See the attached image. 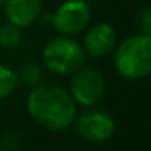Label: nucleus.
I'll return each mask as SVG.
<instances>
[{
	"label": "nucleus",
	"instance_id": "4468645a",
	"mask_svg": "<svg viewBox=\"0 0 151 151\" xmlns=\"http://www.w3.org/2000/svg\"><path fill=\"white\" fill-rule=\"evenodd\" d=\"M0 151H5V150H4V148H2V146H0Z\"/></svg>",
	"mask_w": 151,
	"mask_h": 151
},
{
	"label": "nucleus",
	"instance_id": "1a4fd4ad",
	"mask_svg": "<svg viewBox=\"0 0 151 151\" xmlns=\"http://www.w3.org/2000/svg\"><path fill=\"white\" fill-rule=\"evenodd\" d=\"M18 83V73L12 67L0 63V101L10 98L17 89Z\"/></svg>",
	"mask_w": 151,
	"mask_h": 151
},
{
	"label": "nucleus",
	"instance_id": "423d86ee",
	"mask_svg": "<svg viewBox=\"0 0 151 151\" xmlns=\"http://www.w3.org/2000/svg\"><path fill=\"white\" fill-rule=\"evenodd\" d=\"M75 132L89 143H102L107 141L115 132V120L107 111L102 109H91L85 111L83 114L76 115Z\"/></svg>",
	"mask_w": 151,
	"mask_h": 151
},
{
	"label": "nucleus",
	"instance_id": "9d476101",
	"mask_svg": "<svg viewBox=\"0 0 151 151\" xmlns=\"http://www.w3.org/2000/svg\"><path fill=\"white\" fill-rule=\"evenodd\" d=\"M21 39H23V33L18 26L12 23H5L0 26V46L5 49H15L20 46Z\"/></svg>",
	"mask_w": 151,
	"mask_h": 151
},
{
	"label": "nucleus",
	"instance_id": "7ed1b4c3",
	"mask_svg": "<svg viewBox=\"0 0 151 151\" xmlns=\"http://www.w3.org/2000/svg\"><path fill=\"white\" fill-rule=\"evenodd\" d=\"M86 54L81 42L70 36L52 37L42 49V63L55 75H72L85 65Z\"/></svg>",
	"mask_w": 151,
	"mask_h": 151
},
{
	"label": "nucleus",
	"instance_id": "20e7f679",
	"mask_svg": "<svg viewBox=\"0 0 151 151\" xmlns=\"http://www.w3.org/2000/svg\"><path fill=\"white\" fill-rule=\"evenodd\" d=\"M68 93L76 102V106L94 107L104 99L107 93L106 78L98 68L83 65L75 73H72Z\"/></svg>",
	"mask_w": 151,
	"mask_h": 151
},
{
	"label": "nucleus",
	"instance_id": "39448f33",
	"mask_svg": "<svg viewBox=\"0 0 151 151\" xmlns=\"http://www.w3.org/2000/svg\"><path fill=\"white\" fill-rule=\"evenodd\" d=\"M50 24L59 36H76L89 26L91 7L85 0H65L50 15Z\"/></svg>",
	"mask_w": 151,
	"mask_h": 151
},
{
	"label": "nucleus",
	"instance_id": "6e6552de",
	"mask_svg": "<svg viewBox=\"0 0 151 151\" xmlns=\"http://www.w3.org/2000/svg\"><path fill=\"white\" fill-rule=\"evenodd\" d=\"M2 10L8 23L23 29L42 15V0H5Z\"/></svg>",
	"mask_w": 151,
	"mask_h": 151
},
{
	"label": "nucleus",
	"instance_id": "f257e3e1",
	"mask_svg": "<svg viewBox=\"0 0 151 151\" xmlns=\"http://www.w3.org/2000/svg\"><path fill=\"white\" fill-rule=\"evenodd\" d=\"M26 111L34 122L52 132L67 130L78 115L76 102L68 89L52 83H41L31 88L26 98Z\"/></svg>",
	"mask_w": 151,
	"mask_h": 151
},
{
	"label": "nucleus",
	"instance_id": "f8f14e48",
	"mask_svg": "<svg viewBox=\"0 0 151 151\" xmlns=\"http://www.w3.org/2000/svg\"><path fill=\"white\" fill-rule=\"evenodd\" d=\"M137 26L140 34L151 36V7H145L143 10H140L137 17Z\"/></svg>",
	"mask_w": 151,
	"mask_h": 151
},
{
	"label": "nucleus",
	"instance_id": "f03ea898",
	"mask_svg": "<svg viewBox=\"0 0 151 151\" xmlns=\"http://www.w3.org/2000/svg\"><path fill=\"white\" fill-rule=\"evenodd\" d=\"M115 72L125 80H143L151 75V36L133 34L114 49Z\"/></svg>",
	"mask_w": 151,
	"mask_h": 151
},
{
	"label": "nucleus",
	"instance_id": "9b49d317",
	"mask_svg": "<svg viewBox=\"0 0 151 151\" xmlns=\"http://www.w3.org/2000/svg\"><path fill=\"white\" fill-rule=\"evenodd\" d=\"M42 78H44L42 68H41V65H37V63H34V62L26 63V65L21 68V72L18 73V80H21L24 85L31 86V88L41 85V83H42Z\"/></svg>",
	"mask_w": 151,
	"mask_h": 151
},
{
	"label": "nucleus",
	"instance_id": "0eeeda50",
	"mask_svg": "<svg viewBox=\"0 0 151 151\" xmlns=\"http://www.w3.org/2000/svg\"><path fill=\"white\" fill-rule=\"evenodd\" d=\"M85 54L91 59H102L114 52L117 46V34L112 24L106 21L89 24L85 29V37L81 42Z\"/></svg>",
	"mask_w": 151,
	"mask_h": 151
},
{
	"label": "nucleus",
	"instance_id": "ddd939ff",
	"mask_svg": "<svg viewBox=\"0 0 151 151\" xmlns=\"http://www.w3.org/2000/svg\"><path fill=\"white\" fill-rule=\"evenodd\" d=\"M4 4H5V0H0V10L4 8Z\"/></svg>",
	"mask_w": 151,
	"mask_h": 151
}]
</instances>
